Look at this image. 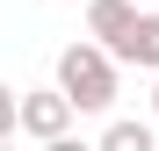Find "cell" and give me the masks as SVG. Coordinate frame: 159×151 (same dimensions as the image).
<instances>
[{"label":"cell","instance_id":"obj_1","mask_svg":"<svg viewBox=\"0 0 159 151\" xmlns=\"http://www.w3.org/2000/svg\"><path fill=\"white\" fill-rule=\"evenodd\" d=\"M116 65H123V58H116L101 36H94V43H65V50H58V86L80 101V115H101V108L116 101Z\"/></svg>","mask_w":159,"mask_h":151},{"label":"cell","instance_id":"obj_2","mask_svg":"<svg viewBox=\"0 0 159 151\" xmlns=\"http://www.w3.org/2000/svg\"><path fill=\"white\" fill-rule=\"evenodd\" d=\"M72 115H80V101L65 86H43V94H22V137H36V144H72Z\"/></svg>","mask_w":159,"mask_h":151},{"label":"cell","instance_id":"obj_3","mask_svg":"<svg viewBox=\"0 0 159 151\" xmlns=\"http://www.w3.org/2000/svg\"><path fill=\"white\" fill-rule=\"evenodd\" d=\"M116 58L138 65V72H159V15H138V22H130V36L116 43Z\"/></svg>","mask_w":159,"mask_h":151},{"label":"cell","instance_id":"obj_4","mask_svg":"<svg viewBox=\"0 0 159 151\" xmlns=\"http://www.w3.org/2000/svg\"><path fill=\"white\" fill-rule=\"evenodd\" d=\"M130 22H138V7H130V0H94V7H87V36H101V43H123L130 36Z\"/></svg>","mask_w":159,"mask_h":151},{"label":"cell","instance_id":"obj_5","mask_svg":"<svg viewBox=\"0 0 159 151\" xmlns=\"http://www.w3.org/2000/svg\"><path fill=\"white\" fill-rule=\"evenodd\" d=\"M101 144H109V151H152V122H109Z\"/></svg>","mask_w":159,"mask_h":151},{"label":"cell","instance_id":"obj_6","mask_svg":"<svg viewBox=\"0 0 159 151\" xmlns=\"http://www.w3.org/2000/svg\"><path fill=\"white\" fill-rule=\"evenodd\" d=\"M7 137H22V94L0 86V144H7Z\"/></svg>","mask_w":159,"mask_h":151},{"label":"cell","instance_id":"obj_7","mask_svg":"<svg viewBox=\"0 0 159 151\" xmlns=\"http://www.w3.org/2000/svg\"><path fill=\"white\" fill-rule=\"evenodd\" d=\"M152 115H159V86H152Z\"/></svg>","mask_w":159,"mask_h":151}]
</instances>
